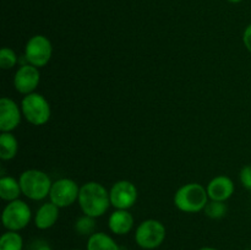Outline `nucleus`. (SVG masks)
Listing matches in <instances>:
<instances>
[{
  "mask_svg": "<svg viewBox=\"0 0 251 250\" xmlns=\"http://www.w3.org/2000/svg\"><path fill=\"white\" fill-rule=\"evenodd\" d=\"M78 205L83 215L93 218L100 217L110 206L109 193L102 184L97 181H88L80 186Z\"/></svg>",
  "mask_w": 251,
  "mask_h": 250,
  "instance_id": "nucleus-1",
  "label": "nucleus"
},
{
  "mask_svg": "<svg viewBox=\"0 0 251 250\" xmlns=\"http://www.w3.org/2000/svg\"><path fill=\"white\" fill-rule=\"evenodd\" d=\"M207 189L199 183H189L176 190L174 205L181 212L196 213L202 211L208 203Z\"/></svg>",
  "mask_w": 251,
  "mask_h": 250,
  "instance_id": "nucleus-2",
  "label": "nucleus"
},
{
  "mask_svg": "<svg viewBox=\"0 0 251 250\" xmlns=\"http://www.w3.org/2000/svg\"><path fill=\"white\" fill-rule=\"evenodd\" d=\"M22 194L33 201H39L49 196L53 183L48 174L39 169H27L20 175Z\"/></svg>",
  "mask_w": 251,
  "mask_h": 250,
  "instance_id": "nucleus-3",
  "label": "nucleus"
},
{
  "mask_svg": "<svg viewBox=\"0 0 251 250\" xmlns=\"http://www.w3.org/2000/svg\"><path fill=\"white\" fill-rule=\"evenodd\" d=\"M22 115L32 125H44L50 119V105L41 93H29L22 98Z\"/></svg>",
  "mask_w": 251,
  "mask_h": 250,
  "instance_id": "nucleus-4",
  "label": "nucleus"
},
{
  "mask_svg": "<svg viewBox=\"0 0 251 250\" xmlns=\"http://www.w3.org/2000/svg\"><path fill=\"white\" fill-rule=\"evenodd\" d=\"M167 230L162 222L157 220H146L137 225L135 230V242L145 250L157 249L166 239Z\"/></svg>",
  "mask_w": 251,
  "mask_h": 250,
  "instance_id": "nucleus-5",
  "label": "nucleus"
},
{
  "mask_svg": "<svg viewBox=\"0 0 251 250\" xmlns=\"http://www.w3.org/2000/svg\"><path fill=\"white\" fill-rule=\"evenodd\" d=\"M32 218L31 207L25 201L17 200L10 201L2 210L1 222L7 230L19 232L28 225Z\"/></svg>",
  "mask_w": 251,
  "mask_h": 250,
  "instance_id": "nucleus-6",
  "label": "nucleus"
},
{
  "mask_svg": "<svg viewBox=\"0 0 251 250\" xmlns=\"http://www.w3.org/2000/svg\"><path fill=\"white\" fill-rule=\"evenodd\" d=\"M53 54L51 42L42 34H36L27 41L25 47V59L36 68H43L49 63Z\"/></svg>",
  "mask_w": 251,
  "mask_h": 250,
  "instance_id": "nucleus-7",
  "label": "nucleus"
},
{
  "mask_svg": "<svg viewBox=\"0 0 251 250\" xmlns=\"http://www.w3.org/2000/svg\"><path fill=\"white\" fill-rule=\"evenodd\" d=\"M80 188L75 180L69 178L58 179L53 183L49 193L50 202L58 206L59 208L71 206L76 200H78Z\"/></svg>",
  "mask_w": 251,
  "mask_h": 250,
  "instance_id": "nucleus-8",
  "label": "nucleus"
},
{
  "mask_svg": "<svg viewBox=\"0 0 251 250\" xmlns=\"http://www.w3.org/2000/svg\"><path fill=\"white\" fill-rule=\"evenodd\" d=\"M137 188L129 180H119L113 184L109 191L110 205L115 210H129L136 203Z\"/></svg>",
  "mask_w": 251,
  "mask_h": 250,
  "instance_id": "nucleus-9",
  "label": "nucleus"
},
{
  "mask_svg": "<svg viewBox=\"0 0 251 250\" xmlns=\"http://www.w3.org/2000/svg\"><path fill=\"white\" fill-rule=\"evenodd\" d=\"M39 81H41V73L38 68L27 64L22 65L17 69L14 76V86L16 91L22 95H29L33 93V91L38 87Z\"/></svg>",
  "mask_w": 251,
  "mask_h": 250,
  "instance_id": "nucleus-10",
  "label": "nucleus"
},
{
  "mask_svg": "<svg viewBox=\"0 0 251 250\" xmlns=\"http://www.w3.org/2000/svg\"><path fill=\"white\" fill-rule=\"evenodd\" d=\"M22 110L11 98L2 97L0 100V130L1 132H11L21 123Z\"/></svg>",
  "mask_w": 251,
  "mask_h": 250,
  "instance_id": "nucleus-11",
  "label": "nucleus"
},
{
  "mask_svg": "<svg viewBox=\"0 0 251 250\" xmlns=\"http://www.w3.org/2000/svg\"><path fill=\"white\" fill-rule=\"evenodd\" d=\"M234 183L227 175L215 176L207 185L208 198L213 201H226L234 194Z\"/></svg>",
  "mask_w": 251,
  "mask_h": 250,
  "instance_id": "nucleus-12",
  "label": "nucleus"
},
{
  "mask_svg": "<svg viewBox=\"0 0 251 250\" xmlns=\"http://www.w3.org/2000/svg\"><path fill=\"white\" fill-rule=\"evenodd\" d=\"M110 232L117 235H125L134 227V217L127 210H115L108 218Z\"/></svg>",
  "mask_w": 251,
  "mask_h": 250,
  "instance_id": "nucleus-13",
  "label": "nucleus"
},
{
  "mask_svg": "<svg viewBox=\"0 0 251 250\" xmlns=\"http://www.w3.org/2000/svg\"><path fill=\"white\" fill-rule=\"evenodd\" d=\"M59 218V207L53 202H46L37 210L34 215V225L38 229L46 230L53 227Z\"/></svg>",
  "mask_w": 251,
  "mask_h": 250,
  "instance_id": "nucleus-14",
  "label": "nucleus"
},
{
  "mask_svg": "<svg viewBox=\"0 0 251 250\" xmlns=\"http://www.w3.org/2000/svg\"><path fill=\"white\" fill-rule=\"evenodd\" d=\"M86 250H120V247L107 233L96 232L88 237Z\"/></svg>",
  "mask_w": 251,
  "mask_h": 250,
  "instance_id": "nucleus-15",
  "label": "nucleus"
},
{
  "mask_svg": "<svg viewBox=\"0 0 251 250\" xmlns=\"http://www.w3.org/2000/svg\"><path fill=\"white\" fill-rule=\"evenodd\" d=\"M22 194L20 181L12 176L0 178V198L5 201H15Z\"/></svg>",
  "mask_w": 251,
  "mask_h": 250,
  "instance_id": "nucleus-16",
  "label": "nucleus"
},
{
  "mask_svg": "<svg viewBox=\"0 0 251 250\" xmlns=\"http://www.w3.org/2000/svg\"><path fill=\"white\" fill-rule=\"evenodd\" d=\"M19 151V142L11 132H1L0 135V158L2 161H10Z\"/></svg>",
  "mask_w": 251,
  "mask_h": 250,
  "instance_id": "nucleus-17",
  "label": "nucleus"
},
{
  "mask_svg": "<svg viewBox=\"0 0 251 250\" xmlns=\"http://www.w3.org/2000/svg\"><path fill=\"white\" fill-rule=\"evenodd\" d=\"M24 239L19 232L7 230L0 238V250H22Z\"/></svg>",
  "mask_w": 251,
  "mask_h": 250,
  "instance_id": "nucleus-18",
  "label": "nucleus"
},
{
  "mask_svg": "<svg viewBox=\"0 0 251 250\" xmlns=\"http://www.w3.org/2000/svg\"><path fill=\"white\" fill-rule=\"evenodd\" d=\"M203 211H205V215L207 217L212 218V220H221V218H223L227 215L228 207L223 201L211 200V202L206 205Z\"/></svg>",
  "mask_w": 251,
  "mask_h": 250,
  "instance_id": "nucleus-19",
  "label": "nucleus"
},
{
  "mask_svg": "<svg viewBox=\"0 0 251 250\" xmlns=\"http://www.w3.org/2000/svg\"><path fill=\"white\" fill-rule=\"evenodd\" d=\"M96 229V221L95 218L91 217V216L83 215L82 217L78 218L75 222V230L77 234L80 235H91L93 234Z\"/></svg>",
  "mask_w": 251,
  "mask_h": 250,
  "instance_id": "nucleus-20",
  "label": "nucleus"
},
{
  "mask_svg": "<svg viewBox=\"0 0 251 250\" xmlns=\"http://www.w3.org/2000/svg\"><path fill=\"white\" fill-rule=\"evenodd\" d=\"M17 64V55L12 49L4 48L0 50V68L4 70H10Z\"/></svg>",
  "mask_w": 251,
  "mask_h": 250,
  "instance_id": "nucleus-21",
  "label": "nucleus"
},
{
  "mask_svg": "<svg viewBox=\"0 0 251 250\" xmlns=\"http://www.w3.org/2000/svg\"><path fill=\"white\" fill-rule=\"evenodd\" d=\"M240 183L248 190H251V166H244L239 174Z\"/></svg>",
  "mask_w": 251,
  "mask_h": 250,
  "instance_id": "nucleus-22",
  "label": "nucleus"
},
{
  "mask_svg": "<svg viewBox=\"0 0 251 250\" xmlns=\"http://www.w3.org/2000/svg\"><path fill=\"white\" fill-rule=\"evenodd\" d=\"M243 42H244L245 48L251 53V24L245 28L244 33H243Z\"/></svg>",
  "mask_w": 251,
  "mask_h": 250,
  "instance_id": "nucleus-23",
  "label": "nucleus"
},
{
  "mask_svg": "<svg viewBox=\"0 0 251 250\" xmlns=\"http://www.w3.org/2000/svg\"><path fill=\"white\" fill-rule=\"evenodd\" d=\"M34 250H53V249H51V248L49 247L47 243H39V244L37 245L36 249H34Z\"/></svg>",
  "mask_w": 251,
  "mask_h": 250,
  "instance_id": "nucleus-24",
  "label": "nucleus"
},
{
  "mask_svg": "<svg viewBox=\"0 0 251 250\" xmlns=\"http://www.w3.org/2000/svg\"><path fill=\"white\" fill-rule=\"evenodd\" d=\"M199 250H218V249H216V248H211V247H203Z\"/></svg>",
  "mask_w": 251,
  "mask_h": 250,
  "instance_id": "nucleus-25",
  "label": "nucleus"
},
{
  "mask_svg": "<svg viewBox=\"0 0 251 250\" xmlns=\"http://www.w3.org/2000/svg\"><path fill=\"white\" fill-rule=\"evenodd\" d=\"M229 2H233V4H238V2L243 1V0H228Z\"/></svg>",
  "mask_w": 251,
  "mask_h": 250,
  "instance_id": "nucleus-26",
  "label": "nucleus"
},
{
  "mask_svg": "<svg viewBox=\"0 0 251 250\" xmlns=\"http://www.w3.org/2000/svg\"><path fill=\"white\" fill-rule=\"evenodd\" d=\"M73 250H78V249H73Z\"/></svg>",
  "mask_w": 251,
  "mask_h": 250,
  "instance_id": "nucleus-27",
  "label": "nucleus"
}]
</instances>
